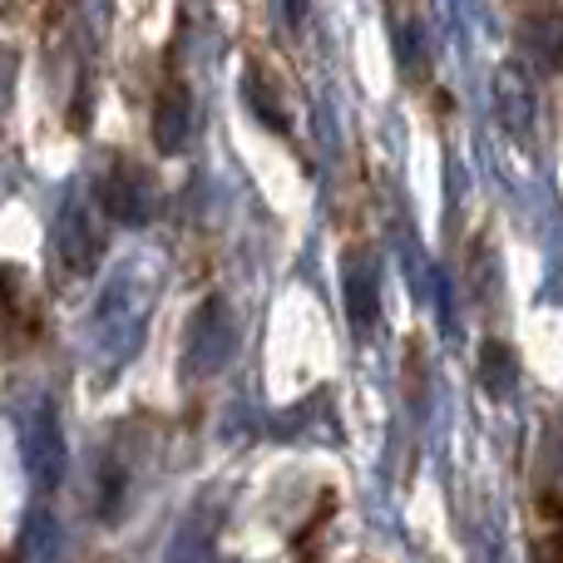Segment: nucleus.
I'll list each match as a JSON object with an SVG mask.
<instances>
[{
  "label": "nucleus",
  "instance_id": "nucleus-1",
  "mask_svg": "<svg viewBox=\"0 0 563 563\" xmlns=\"http://www.w3.org/2000/svg\"><path fill=\"white\" fill-rule=\"evenodd\" d=\"M233 346H238L233 311H228L218 297L203 301L198 317L188 321V336H184V376L203 380V376H213V371H223L228 356H233Z\"/></svg>",
  "mask_w": 563,
  "mask_h": 563
},
{
  "label": "nucleus",
  "instance_id": "nucleus-2",
  "mask_svg": "<svg viewBox=\"0 0 563 563\" xmlns=\"http://www.w3.org/2000/svg\"><path fill=\"white\" fill-rule=\"evenodd\" d=\"M99 223H95V203L85 198V188H69V198L59 203V218H55V257L69 267L75 277L95 273L99 263Z\"/></svg>",
  "mask_w": 563,
  "mask_h": 563
},
{
  "label": "nucleus",
  "instance_id": "nucleus-3",
  "mask_svg": "<svg viewBox=\"0 0 563 563\" xmlns=\"http://www.w3.org/2000/svg\"><path fill=\"white\" fill-rule=\"evenodd\" d=\"M95 198H99V208H104V218H114V223H124V228H139L154 218V178L139 164H129V158L104 168Z\"/></svg>",
  "mask_w": 563,
  "mask_h": 563
},
{
  "label": "nucleus",
  "instance_id": "nucleus-4",
  "mask_svg": "<svg viewBox=\"0 0 563 563\" xmlns=\"http://www.w3.org/2000/svg\"><path fill=\"white\" fill-rule=\"evenodd\" d=\"M25 465L35 489H55L65 475V435H59V416L55 406H40L25 426Z\"/></svg>",
  "mask_w": 563,
  "mask_h": 563
},
{
  "label": "nucleus",
  "instance_id": "nucleus-5",
  "mask_svg": "<svg viewBox=\"0 0 563 563\" xmlns=\"http://www.w3.org/2000/svg\"><path fill=\"white\" fill-rule=\"evenodd\" d=\"M495 104H499V119H505V129H509L515 139H529V134H534V109H539V99H534V79H529L519 65H505V69H499V79H495Z\"/></svg>",
  "mask_w": 563,
  "mask_h": 563
},
{
  "label": "nucleus",
  "instance_id": "nucleus-6",
  "mask_svg": "<svg viewBox=\"0 0 563 563\" xmlns=\"http://www.w3.org/2000/svg\"><path fill=\"white\" fill-rule=\"evenodd\" d=\"M194 139V99L184 85H168L154 104V144L158 154H184Z\"/></svg>",
  "mask_w": 563,
  "mask_h": 563
},
{
  "label": "nucleus",
  "instance_id": "nucleus-7",
  "mask_svg": "<svg viewBox=\"0 0 563 563\" xmlns=\"http://www.w3.org/2000/svg\"><path fill=\"white\" fill-rule=\"evenodd\" d=\"M346 317L356 331H371L380 317V287H376V257L351 253L346 257Z\"/></svg>",
  "mask_w": 563,
  "mask_h": 563
},
{
  "label": "nucleus",
  "instance_id": "nucleus-8",
  "mask_svg": "<svg viewBox=\"0 0 563 563\" xmlns=\"http://www.w3.org/2000/svg\"><path fill=\"white\" fill-rule=\"evenodd\" d=\"M479 376H485L489 396H509V386H515V356H509L505 341H489L485 346V356H479Z\"/></svg>",
  "mask_w": 563,
  "mask_h": 563
},
{
  "label": "nucleus",
  "instance_id": "nucleus-9",
  "mask_svg": "<svg viewBox=\"0 0 563 563\" xmlns=\"http://www.w3.org/2000/svg\"><path fill=\"white\" fill-rule=\"evenodd\" d=\"M208 539H213V519H208V515H194V519L184 525V534L174 539V554H168V563H203Z\"/></svg>",
  "mask_w": 563,
  "mask_h": 563
},
{
  "label": "nucleus",
  "instance_id": "nucleus-10",
  "mask_svg": "<svg viewBox=\"0 0 563 563\" xmlns=\"http://www.w3.org/2000/svg\"><path fill=\"white\" fill-rule=\"evenodd\" d=\"M243 89H247V104L257 109V119H263L267 129H277V134H282V129H287V119L277 114L282 104H277V95H273V89H267V79H263V75H257V69H253V75H247V85H243Z\"/></svg>",
  "mask_w": 563,
  "mask_h": 563
},
{
  "label": "nucleus",
  "instance_id": "nucleus-11",
  "mask_svg": "<svg viewBox=\"0 0 563 563\" xmlns=\"http://www.w3.org/2000/svg\"><path fill=\"white\" fill-rule=\"evenodd\" d=\"M15 321H20V287L10 282V273H0V341L15 331Z\"/></svg>",
  "mask_w": 563,
  "mask_h": 563
},
{
  "label": "nucleus",
  "instance_id": "nucleus-12",
  "mask_svg": "<svg viewBox=\"0 0 563 563\" xmlns=\"http://www.w3.org/2000/svg\"><path fill=\"white\" fill-rule=\"evenodd\" d=\"M10 89H15V59L0 49V114H5V104H10Z\"/></svg>",
  "mask_w": 563,
  "mask_h": 563
},
{
  "label": "nucleus",
  "instance_id": "nucleus-13",
  "mask_svg": "<svg viewBox=\"0 0 563 563\" xmlns=\"http://www.w3.org/2000/svg\"><path fill=\"white\" fill-rule=\"evenodd\" d=\"M559 554H563L559 534H544V539L534 544V563H559Z\"/></svg>",
  "mask_w": 563,
  "mask_h": 563
},
{
  "label": "nucleus",
  "instance_id": "nucleus-14",
  "mask_svg": "<svg viewBox=\"0 0 563 563\" xmlns=\"http://www.w3.org/2000/svg\"><path fill=\"white\" fill-rule=\"evenodd\" d=\"M282 15H287L291 25H297V20L307 15V0H282Z\"/></svg>",
  "mask_w": 563,
  "mask_h": 563
}]
</instances>
